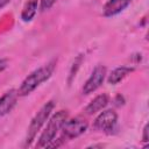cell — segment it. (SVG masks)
Listing matches in <instances>:
<instances>
[{
	"label": "cell",
	"instance_id": "obj_1",
	"mask_svg": "<svg viewBox=\"0 0 149 149\" xmlns=\"http://www.w3.org/2000/svg\"><path fill=\"white\" fill-rule=\"evenodd\" d=\"M56 66V61L52 59L50 61L48 64L34 70L30 74H28L24 80L21 83L19 90H17V94L19 97H24L28 95L29 93H31L37 86H40L42 83H44L45 80H48Z\"/></svg>",
	"mask_w": 149,
	"mask_h": 149
},
{
	"label": "cell",
	"instance_id": "obj_2",
	"mask_svg": "<svg viewBox=\"0 0 149 149\" xmlns=\"http://www.w3.org/2000/svg\"><path fill=\"white\" fill-rule=\"evenodd\" d=\"M68 119V112L66 111H58L56 112L49 120L45 129L41 134L36 147L37 148H47V146L56 137L58 130H61L63 123Z\"/></svg>",
	"mask_w": 149,
	"mask_h": 149
},
{
	"label": "cell",
	"instance_id": "obj_3",
	"mask_svg": "<svg viewBox=\"0 0 149 149\" xmlns=\"http://www.w3.org/2000/svg\"><path fill=\"white\" fill-rule=\"evenodd\" d=\"M55 107V102L54 101H48L45 102L41 108L40 111L35 114V116L31 119L30 123H29V127H28V130H27V136H26V147L27 146H30L31 142L35 140L37 133L40 132V129L42 128V126L45 123V121L48 120V118L50 116L52 109Z\"/></svg>",
	"mask_w": 149,
	"mask_h": 149
},
{
	"label": "cell",
	"instance_id": "obj_4",
	"mask_svg": "<svg viewBox=\"0 0 149 149\" xmlns=\"http://www.w3.org/2000/svg\"><path fill=\"white\" fill-rule=\"evenodd\" d=\"M118 122V114L114 109H106L104 112H101L94 120L93 127L97 130L111 134Z\"/></svg>",
	"mask_w": 149,
	"mask_h": 149
},
{
	"label": "cell",
	"instance_id": "obj_5",
	"mask_svg": "<svg viewBox=\"0 0 149 149\" xmlns=\"http://www.w3.org/2000/svg\"><path fill=\"white\" fill-rule=\"evenodd\" d=\"M88 125L87 121L80 119V118H74L71 120H68L63 123L62 126V130H63V135L66 139H74L80 136L81 134H84L87 129Z\"/></svg>",
	"mask_w": 149,
	"mask_h": 149
},
{
	"label": "cell",
	"instance_id": "obj_6",
	"mask_svg": "<svg viewBox=\"0 0 149 149\" xmlns=\"http://www.w3.org/2000/svg\"><path fill=\"white\" fill-rule=\"evenodd\" d=\"M106 77V68L104 65H97L91 76L88 77V79L86 80V83L84 84L83 87V93L84 94H90L92 92H94L97 88H99L101 86V84L104 83Z\"/></svg>",
	"mask_w": 149,
	"mask_h": 149
},
{
	"label": "cell",
	"instance_id": "obj_7",
	"mask_svg": "<svg viewBox=\"0 0 149 149\" xmlns=\"http://www.w3.org/2000/svg\"><path fill=\"white\" fill-rule=\"evenodd\" d=\"M130 2L132 0H107L102 8V15L105 17L115 16L123 9H126Z\"/></svg>",
	"mask_w": 149,
	"mask_h": 149
},
{
	"label": "cell",
	"instance_id": "obj_8",
	"mask_svg": "<svg viewBox=\"0 0 149 149\" xmlns=\"http://www.w3.org/2000/svg\"><path fill=\"white\" fill-rule=\"evenodd\" d=\"M17 97L19 94L16 90H9L0 97V116L6 115L14 108L17 101Z\"/></svg>",
	"mask_w": 149,
	"mask_h": 149
},
{
	"label": "cell",
	"instance_id": "obj_9",
	"mask_svg": "<svg viewBox=\"0 0 149 149\" xmlns=\"http://www.w3.org/2000/svg\"><path fill=\"white\" fill-rule=\"evenodd\" d=\"M109 101V97L106 93H101L99 95H97L86 107H85V112L87 114H95L97 112H100L101 109H104L107 104Z\"/></svg>",
	"mask_w": 149,
	"mask_h": 149
},
{
	"label": "cell",
	"instance_id": "obj_10",
	"mask_svg": "<svg viewBox=\"0 0 149 149\" xmlns=\"http://www.w3.org/2000/svg\"><path fill=\"white\" fill-rule=\"evenodd\" d=\"M133 71H134V68H130V66H119V68L114 69L111 72V74L107 78V81L111 85H116L122 79H125L128 74H130Z\"/></svg>",
	"mask_w": 149,
	"mask_h": 149
},
{
	"label": "cell",
	"instance_id": "obj_11",
	"mask_svg": "<svg viewBox=\"0 0 149 149\" xmlns=\"http://www.w3.org/2000/svg\"><path fill=\"white\" fill-rule=\"evenodd\" d=\"M37 0H27L22 12H21V19L24 22H29L33 20V17L35 16L36 12H37Z\"/></svg>",
	"mask_w": 149,
	"mask_h": 149
},
{
	"label": "cell",
	"instance_id": "obj_12",
	"mask_svg": "<svg viewBox=\"0 0 149 149\" xmlns=\"http://www.w3.org/2000/svg\"><path fill=\"white\" fill-rule=\"evenodd\" d=\"M81 61H83V55H79V56L74 59V62H73V64H72V66H71V70H70V74H69V84H71L72 79L76 77L77 70L79 69V66H80V64H81Z\"/></svg>",
	"mask_w": 149,
	"mask_h": 149
},
{
	"label": "cell",
	"instance_id": "obj_13",
	"mask_svg": "<svg viewBox=\"0 0 149 149\" xmlns=\"http://www.w3.org/2000/svg\"><path fill=\"white\" fill-rule=\"evenodd\" d=\"M56 1L57 0H41V6H40L41 12H45V10L50 9L55 5Z\"/></svg>",
	"mask_w": 149,
	"mask_h": 149
},
{
	"label": "cell",
	"instance_id": "obj_14",
	"mask_svg": "<svg viewBox=\"0 0 149 149\" xmlns=\"http://www.w3.org/2000/svg\"><path fill=\"white\" fill-rule=\"evenodd\" d=\"M142 141H143L144 143H147V142L149 141V139H148V123H146V125H144V128H143V136H142Z\"/></svg>",
	"mask_w": 149,
	"mask_h": 149
},
{
	"label": "cell",
	"instance_id": "obj_15",
	"mask_svg": "<svg viewBox=\"0 0 149 149\" xmlns=\"http://www.w3.org/2000/svg\"><path fill=\"white\" fill-rule=\"evenodd\" d=\"M7 66H8V59H6V58L0 59V72H2Z\"/></svg>",
	"mask_w": 149,
	"mask_h": 149
},
{
	"label": "cell",
	"instance_id": "obj_16",
	"mask_svg": "<svg viewBox=\"0 0 149 149\" xmlns=\"http://www.w3.org/2000/svg\"><path fill=\"white\" fill-rule=\"evenodd\" d=\"M9 1H10V0H0V9H1V8H3L6 5H8V3H9Z\"/></svg>",
	"mask_w": 149,
	"mask_h": 149
}]
</instances>
